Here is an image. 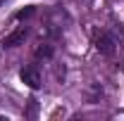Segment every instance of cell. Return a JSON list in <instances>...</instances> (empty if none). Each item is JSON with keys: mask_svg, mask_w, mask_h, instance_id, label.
I'll use <instances>...</instances> for the list:
<instances>
[{"mask_svg": "<svg viewBox=\"0 0 124 121\" xmlns=\"http://www.w3.org/2000/svg\"><path fill=\"white\" fill-rule=\"evenodd\" d=\"M24 38H26V29L19 26L17 31H12V33L2 40V47H15V45H19V43H24Z\"/></svg>", "mask_w": 124, "mask_h": 121, "instance_id": "cell-3", "label": "cell"}, {"mask_svg": "<svg viewBox=\"0 0 124 121\" xmlns=\"http://www.w3.org/2000/svg\"><path fill=\"white\" fill-rule=\"evenodd\" d=\"M95 47H98V52H103V55H115V40H112V36L100 33V36L95 38Z\"/></svg>", "mask_w": 124, "mask_h": 121, "instance_id": "cell-2", "label": "cell"}, {"mask_svg": "<svg viewBox=\"0 0 124 121\" xmlns=\"http://www.w3.org/2000/svg\"><path fill=\"white\" fill-rule=\"evenodd\" d=\"M19 78H22L29 88H38V86H41V71H38L36 64H26V67L19 71Z\"/></svg>", "mask_w": 124, "mask_h": 121, "instance_id": "cell-1", "label": "cell"}, {"mask_svg": "<svg viewBox=\"0 0 124 121\" xmlns=\"http://www.w3.org/2000/svg\"><path fill=\"white\" fill-rule=\"evenodd\" d=\"M36 55H38V57H50V55H53V47L50 45H41L36 50Z\"/></svg>", "mask_w": 124, "mask_h": 121, "instance_id": "cell-4", "label": "cell"}]
</instances>
